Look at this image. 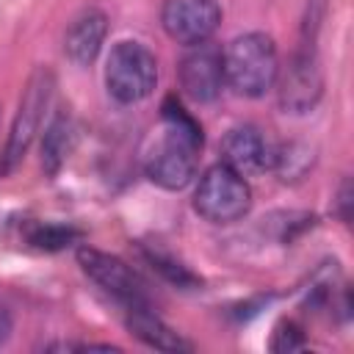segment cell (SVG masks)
Instances as JSON below:
<instances>
[{"mask_svg": "<svg viewBox=\"0 0 354 354\" xmlns=\"http://www.w3.org/2000/svg\"><path fill=\"white\" fill-rule=\"evenodd\" d=\"M160 119H163V130L147 152L144 171L155 185L166 191H183L196 177L199 152H202V127L174 97H166L160 108Z\"/></svg>", "mask_w": 354, "mask_h": 354, "instance_id": "6da1fadb", "label": "cell"}, {"mask_svg": "<svg viewBox=\"0 0 354 354\" xmlns=\"http://www.w3.org/2000/svg\"><path fill=\"white\" fill-rule=\"evenodd\" d=\"M224 58V83L241 94V97H263L268 88H274L279 77V55L271 36L252 30L243 36H235Z\"/></svg>", "mask_w": 354, "mask_h": 354, "instance_id": "7a4b0ae2", "label": "cell"}, {"mask_svg": "<svg viewBox=\"0 0 354 354\" xmlns=\"http://www.w3.org/2000/svg\"><path fill=\"white\" fill-rule=\"evenodd\" d=\"M53 88H55L53 69L36 66L33 75L28 77L25 88H22L19 108H17V116H14L11 130H8V141H6L3 155H0V177L11 174L17 169V163L25 158V152L30 149V144H33L39 127H41V119H44V113L50 108Z\"/></svg>", "mask_w": 354, "mask_h": 354, "instance_id": "3957f363", "label": "cell"}, {"mask_svg": "<svg viewBox=\"0 0 354 354\" xmlns=\"http://www.w3.org/2000/svg\"><path fill=\"white\" fill-rule=\"evenodd\" d=\"M158 86V58L141 41L113 44L105 61V88L122 105H136L147 100Z\"/></svg>", "mask_w": 354, "mask_h": 354, "instance_id": "277c9868", "label": "cell"}, {"mask_svg": "<svg viewBox=\"0 0 354 354\" xmlns=\"http://www.w3.org/2000/svg\"><path fill=\"white\" fill-rule=\"evenodd\" d=\"M252 207V188L243 174L227 163L210 166L194 191V210L210 224L241 221Z\"/></svg>", "mask_w": 354, "mask_h": 354, "instance_id": "5b68a950", "label": "cell"}, {"mask_svg": "<svg viewBox=\"0 0 354 354\" xmlns=\"http://www.w3.org/2000/svg\"><path fill=\"white\" fill-rule=\"evenodd\" d=\"M315 36L301 30V41L293 50L285 72H279V105L285 113H310L324 94L321 61L315 53Z\"/></svg>", "mask_w": 354, "mask_h": 354, "instance_id": "8992f818", "label": "cell"}, {"mask_svg": "<svg viewBox=\"0 0 354 354\" xmlns=\"http://www.w3.org/2000/svg\"><path fill=\"white\" fill-rule=\"evenodd\" d=\"M77 263L83 268V274L97 282L108 296H113L124 310L127 307H138V304H149L147 288L138 279V274L119 257L100 252L94 246H80L77 249Z\"/></svg>", "mask_w": 354, "mask_h": 354, "instance_id": "52a82bcc", "label": "cell"}, {"mask_svg": "<svg viewBox=\"0 0 354 354\" xmlns=\"http://www.w3.org/2000/svg\"><path fill=\"white\" fill-rule=\"evenodd\" d=\"M221 22L216 0H166L160 8V25L166 36L183 47L210 41Z\"/></svg>", "mask_w": 354, "mask_h": 354, "instance_id": "ba28073f", "label": "cell"}, {"mask_svg": "<svg viewBox=\"0 0 354 354\" xmlns=\"http://www.w3.org/2000/svg\"><path fill=\"white\" fill-rule=\"evenodd\" d=\"M180 88L188 100L205 105V102H213L221 88L227 86L224 83V58H221V50L210 41H202V44H194L188 47V53L180 58Z\"/></svg>", "mask_w": 354, "mask_h": 354, "instance_id": "9c48e42d", "label": "cell"}, {"mask_svg": "<svg viewBox=\"0 0 354 354\" xmlns=\"http://www.w3.org/2000/svg\"><path fill=\"white\" fill-rule=\"evenodd\" d=\"M271 158L274 147L254 124H238L221 138V163H227L243 177L271 169Z\"/></svg>", "mask_w": 354, "mask_h": 354, "instance_id": "30bf717a", "label": "cell"}, {"mask_svg": "<svg viewBox=\"0 0 354 354\" xmlns=\"http://www.w3.org/2000/svg\"><path fill=\"white\" fill-rule=\"evenodd\" d=\"M108 33V17L100 8H86L80 17L72 19L64 36V53L75 66H91L102 50Z\"/></svg>", "mask_w": 354, "mask_h": 354, "instance_id": "8fae6325", "label": "cell"}, {"mask_svg": "<svg viewBox=\"0 0 354 354\" xmlns=\"http://www.w3.org/2000/svg\"><path fill=\"white\" fill-rule=\"evenodd\" d=\"M124 324H127L130 335L138 337L149 348H158V351H194V346L152 310V304L127 307L124 310Z\"/></svg>", "mask_w": 354, "mask_h": 354, "instance_id": "7c38bea8", "label": "cell"}, {"mask_svg": "<svg viewBox=\"0 0 354 354\" xmlns=\"http://www.w3.org/2000/svg\"><path fill=\"white\" fill-rule=\"evenodd\" d=\"M72 144H75V127H72L69 116H55L41 138V169L50 177H55L61 171V166L66 163V158L72 152Z\"/></svg>", "mask_w": 354, "mask_h": 354, "instance_id": "4fadbf2b", "label": "cell"}, {"mask_svg": "<svg viewBox=\"0 0 354 354\" xmlns=\"http://www.w3.org/2000/svg\"><path fill=\"white\" fill-rule=\"evenodd\" d=\"M313 166V149L304 144H282L279 149H274L271 158V171L279 174V180H301L307 174V169Z\"/></svg>", "mask_w": 354, "mask_h": 354, "instance_id": "5bb4252c", "label": "cell"}, {"mask_svg": "<svg viewBox=\"0 0 354 354\" xmlns=\"http://www.w3.org/2000/svg\"><path fill=\"white\" fill-rule=\"evenodd\" d=\"M141 252H144L147 263H149L166 282L183 288V290H194V288L202 285V279H199L194 271H188L180 260H174L171 254H166V252H160V249H141Z\"/></svg>", "mask_w": 354, "mask_h": 354, "instance_id": "9a60e30c", "label": "cell"}, {"mask_svg": "<svg viewBox=\"0 0 354 354\" xmlns=\"http://www.w3.org/2000/svg\"><path fill=\"white\" fill-rule=\"evenodd\" d=\"M28 241L36 249L58 252V249H66L75 241H80V230H75L69 224H33L28 230Z\"/></svg>", "mask_w": 354, "mask_h": 354, "instance_id": "2e32d148", "label": "cell"}, {"mask_svg": "<svg viewBox=\"0 0 354 354\" xmlns=\"http://www.w3.org/2000/svg\"><path fill=\"white\" fill-rule=\"evenodd\" d=\"M301 346H304V335L293 321H282L274 329V337H271V348L274 351H296Z\"/></svg>", "mask_w": 354, "mask_h": 354, "instance_id": "e0dca14e", "label": "cell"}, {"mask_svg": "<svg viewBox=\"0 0 354 354\" xmlns=\"http://www.w3.org/2000/svg\"><path fill=\"white\" fill-rule=\"evenodd\" d=\"M337 216L343 224H351V180L346 177L337 191Z\"/></svg>", "mask_w": 354, "mask_h": 354, "instance_id": "ac0fdd59", "label": "cell"}, {"mask_svg": "<svg viewBox=\"0 0 354 354\" xmlns=\"http://www.w3.org/2000/svg\"><path fill=\"white\" fill-rule=\"evenodd\" d=\"M11 329H14V321H11V310L0 301V346H6L8 343V337H11Z\"/></svg>", "mask_w": 354, "mask_h": 354, "instance_id": "d6986e66", "label": "cell"}]
</instances>
